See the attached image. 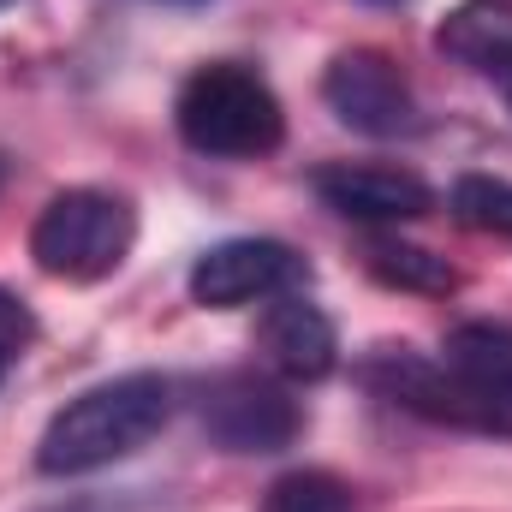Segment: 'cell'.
<instances>
[{
    "instance_id": "cell-1",
    "label": "cell",
    "mask_w": 512,
    "mask_h": 512,
    "mask_svg": "<svg viewBox=\"0 0 512 512\" xmlns=\"http://www.w3.org/2000/svg\"><path fill=\"white\" fill-rule=\"evenodd\" d=\"M173 417V382L167 376H114L102 387H84L72 405H60L36 441L42 477H90L114 459H131L149 447Z\"/></svg>"
},
{
    "instance_id": "cell-2",
    "label": "cell",
    "mask_w": 512,
    "mask_h": 512,
    "mask_svg": "<svg viewBox=\"0 0 512 512\" xmlns=\"http://www.w3.org/2000/svg\"><path fill=\"white\" fill-rule=\"evenodd\" d=\"M173 126L197 155L215 161H256L274 155L286 137V114L280 96L268 90V78L239 66V60H209L179 84L173 102Z\"/></svg>"
},
{
    "instance_id": "cell-3",
    "label": "cell",
    "mask_w": 512,
    "mask_h": 512,
    "mask_svg": "<svg viewBox=\"0 0 512 512\" xmlns=\"http://www.w3.org/2000/svg\"><path fill=\"white\" fill-rule=\"evenodd\" d=\"M131 245H137V209L120 191H102V185H78V191L48 197V209L30 227L36 268L54 280H72V286L108 280L131 256Z\"/></svg>"
},
{
    "instance_id": "cell-4",
    "label": "cell",
    "mask_w": 512,
    "mask_h": 512,
    "mask_svg": "<svg viewBox=\"0 0 512 512\" xmlns=\"http://www.w3.org/2000/svg\"><path fill=\"white\" fill-rule=\"evenodd\" d=\"M203 429L227 447V453H280L298 441L304 429V411L274 376H256V370H227L215 382H203Z\"/></svg>"
},
{
    "instance_id": "cell-5",
    "label": "cell",
    "mask_w": 512,
    "mask_h": 512,
    "mask_svg": "<svg viewBox=\"0 0 512 512\" xmlns=\"http://www.w3.org/2000/svg\"><path fill=\"white\" fill-rule=\"evenodd\" d=\"M310 268L304 256L280 239H227L215 251L191 262V298L203 310H245V304H268L274 292L304 286Z\"/></svg>"
},
{
    "instance_id": "cell-6",
    "label": "cell",
    "mask_w": 512,
    "mask_h": 512,
    "mask_svg": "<svg viewBox=\"0 0 512 512\" xmlns=\"http://www.w3.org/2000/svg\"><path fill=\"white\" fill-rule=\"evenodd\" d=\"M322 102L340 114V126L364 131V137H405V131H417L411 78L387 60L382 48L340 54L328 66V78H322Z\"/></svg>"
},
{
    "instance_id": "cell-7",
    "label": "cell",
    "mask_w": 512,
    "mask_h": 512,
    "mask_svg": "<svg viewBox=\"0 0 512 512\" xmlns=\"http://www.w3.org/2000/svg\"><path fill=\"white\" fill-rule=\"evenodd\" d=\"M316 197L346 215V221H370V227H393V221H417L435 209V191L405 173V167H382V161H334L316 167Z\"/></svg>"
},
{
    "instance_id": "cell-8",
    "label": "cell",
    "mask_w": 512,
    "mask_h": 512,
    "mask_svg": "<svg viewBox=\"0 0 512 512\" xmlns=\"http://www.w3.org/2000/svg\"><path fill=\"white\" fill-rule=\"evenodd\" d=\"M256 346H262V358H268L280 376H292V382L328 376V370H334V352H340L328 310H322L316 298H304L298 286H292V292H274V298L262 304Z\"/></svg>"
},
{
    "instance_id": "cell-9",
    "label": "cell",
    "mask_w": 512,
    "mask_h": 512,
    "mask_svg": "<svg viewBox=\"0 0 512 512\" xmlns=\"http://www.w3.org/2000/svg\"><path fill=\"white\" fill-rule=\"evenodd\" d=\"M435 48L447 60H459L465 72L489 78L512 102V0H459L441 18Z\"/></svg>"
},
{
    "instance_id": "cell-10",
    "label": "cell",
    "mask_w": 512,
    "mask_h": 512,
    "mask_svg": "<svg viewBox=\"0 0 512 512\" xmlns=\"http://www.w3.org/2000/svg\"><path fill=\"white\" fill-rule=\"evenodd\" d=\"M262 512H358V501L334 471H286L268 483Z\"/></svg>"
},
{
    "instance_id": "cell-11",
    "label": "cell",
    "mask_w": 512,
    "mask_h": 512,
    "mask_svg": "<svg viewBox=\"0 0 512 512\" xmlns=\"http://www.w3.org/2000/svg\"><path fill=\"white\" fill-rule=\"evenodd\" d=\"M370 268L387 286H405V292H453L459 286V274L441 256L417 251V245H393V239H370Z\"/></svg>"
},
{
    "instance_id": "cell-12",
    "label": "cell",
    "mask_w": 512,
    "mask_h": 512,
    "mask_svg": "<svg viewBox=\"0 0 512 512\" xmlns=\"http://www.w3.org/2000/svg\"><path fill=\"white\" fill-rule=\"evenodd\" d=\"M453 215H459L465 227H477V233L512 239V185L507 179H483V173L459 179V185H453Z\"/></svg>"
},
{
    "instance_id": "cell-13",
    "label": "cell",
    "mask_w": 512,
    "mask_h": 512,
    "mask_svg": "<svg viewBox=\"0 0 512 512\" xmlns=\"http://www.w3.org/2000/svg\"><path fill=\"white\" fill-rule=\"evenodd\" d=\"M30 340H36V316L24 310V298H18V292H6V286H0V358L12 364Z\"/></svg>"
},
{
    "instance_id": "cell-14",
    "label": "cell",
    "mask_w": 512,
    "mask_h": 512,
    "mask_svg": "<svg viewBox=\"0 0 512 512\" xmlns=\"http://www.w3.org/2000/svg\"><path fill=\"white\" fill-rule=\"evenodd\" d=\"M370 6H399V0H370Z\"/></svg>"
},
{
    "instance_id": "cell-15",
    "label": "cell",
    "mask_w": 512,
    "mask_h": 512,
    "mask_svg": "<svg viewBox=\"0 0 512 512\" xmlns=\"http://www.w3.org/2000/svg\"><path fill=\"white\" fill-rule=\"evenodd\" d=\"M0 185H6V161H0Z\"/></svg>"
},
{
    "instance_id": "cell-16",
    "label": "cell",
    "mask_w": 512,
    "mask_h": 512,
    "mask_svg": "<svg viewBox=\"0 0 512 512\" xmlns=\"http://www.w3.org/2000/svg\"><path fill=\"white\" fill-rule=\"evenodd\" d=\"M0 382H6V358H0Z\"/></svg>"
},
{
    "instance_id": "cell-17",
    "label": "cell",
    "mask_w": 512,
    "mask_h": 512,
    "mask_svg": "<svg viewBox=\"0 0 512 512\" xmlns=\"http://www.w3.org/2000/svg\"><path fill=\"white\" fill-rule=\"evenodd\" d=\"M0 6H6V0H0Z\"/></svg>"
}]
</instances>
